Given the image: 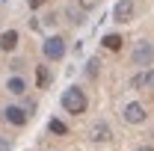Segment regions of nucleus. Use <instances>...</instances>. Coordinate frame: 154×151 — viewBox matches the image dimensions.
I'll list each match as a JSON object with an SVG mask.
<instances>
[{
  "instance_id": "1",
  "label": "nucleus",
  "mask_w": 154,
  "mask_h": 151,
  "mask_svg": "<svg viewBox=\"0 0 154 151\" xmlns=\"http://www.w3.org/2000/svg\"><path fill=\"white\" fill-rule=\"evenodd\" d=\"M86 95H83V89H77V86H71V89H65L62 92V107H65V113H86Z\"/></svg>"
},
{
  "instance_id": "2",
  "label": "nucleus",
  "mask_w": 154,
  "mask_h": 151,
  "mask_svg": "<svg viewBox=\"0 0 154 151\" xmlns=\"http://www.w3.org/2000/svg\"><path fill=\"white\" fill-rule=\"evenodd\" d=\"M42 51H45V57H48V59H62V57H65V39H62V36L45 39Z\"/></svg>"
},
{
  "instance_id": "3",
  "label": "nucleus",
  "mask_w": 154,
  "mask_h": 151,
  "mask_svg": "<svg viewBox=\"0 0 154 151\" xmlns=\"http://www.w3.org/2000/svg\"><path fill=\"white\" fill-rule=\"evenodd\" d=\"M151 59H154V48L148 45V42H139L134 48V65H151Z\"/></svg>"
},
{
  "instance_id": "4",
  "label": "nucleus",
  "mask_w": 154,
  "mask_h": 151,
  "mask_svg": "<svg viewBox=\"0 0 154 151\" xmlns=\"http://www.w3.org/2000/svg\"><path fill=\"white\" fill-rule=\"evenodd\" d=\"M134 9H136L134 0H119V3H116V9H113V18L119 21V24H125V21L134 18Z\"/></svg>"
},
{
  "instance_id": "5",
  "label": "nucleus",
  "mask_w": 154,
  "mask_h": 151,
  "mask_svg": "<svg viewBox=\"0 0 154 151\" xmlns=\"http://www.w3.org/2000/svg\"><path fill=\"white\" fill-rule=\"evenodd\" d=\"M0 116H3V122H9V125H15V128L27 125V119H30V116H27V110H21V107H6Z\"/></svg>"
},
{
  "instance_id": "6",
  "label": "nucleus",
  "mask_w": 154,
  "mask_h": 151,
  "mask_svg": "<svg viewBox=\"0 0 154 151\" xmlns=\"http://www.w3.org/2000/svg\"><path fill=\"white\" fill-rule=\"evenodd\" d=\"M125 119H128L131 125H142V122H145V107H142V104H136V101L125 104Z\"/></svg>"
},
{
  "instance_id": "7",
  "label": "nucleus",
  "mask_w": 154,
  "mask_h": 151,
  "mask_svg": "<svg viewBox=\"0 0 154 151\" xmlns=\"http://www.w3.org/2000/svg\"><path fill=\"white\" fill-rule=\"evenodd\" d=\"M15 48H18V33L15 30H6L0 36V51H15Z\"/></svg>"
},
{
  "instance_id": "8",
  "label": "nucleus",
  "mask_w": 154,
  "mask_h": 151,
  "mask_svg": "<svg viewBox=\"0 0 154 151\" xmlns=\"http://www.w3.org/2000/svg\"><path fill=\"white\" fill-rule=\"evenodd\" d=\"M92 139H95V142H110L113 133H110V128H107L104 122H98L95 128H92Z\"/></svg>"
},
{
  "instance_id": "9",
  "label": "nucleus",
  "mask_w": 154,
  "mask_h": 151,
  "mask_svg": "<svg viewBox=\"0 0 154 151\" xmlns=\"http://www.w3.org/2000/svg\"><path fill=\"white\" fill-rule=\"evenodd\" d=\"M36 83H38V89H48V83H51L48 65H38V68H36Z\"/></svg>"
},
{
  "instance_id": "10",
  "label": "nucleus",
  "mask_w": 154,
  "mask_h": 151,
  "mask_svg": "<svg viewBox=\"0 0 154 151\" xmlns=\"http://www.w3.org/2000/svg\"><path fill=\"white\" fill-rule=\"evenodd\" d=\"M6 89H9L12 95H24V92H27V83H24L21 77H12V80L6 83Z\"/></svg>"
},
{
  "instance_id": "11",
  "label": "nucleus",
  "mask_w": 154,
  "mask_h": 151,
  "mask_svg": "<svg viewBox=\"0 0 154 151\" xmlns=\"http://www.w3.org/2000/svg\"><path fill=\"white\" fill-rule=\"evenodd\" d=\"M134 86H148V89H154V68L145 71V74H139V77H134Z\"/></svg>"
},
{
  "instance_id": "12",
  "label": "nucleus",
  "mask_w": 154,
  "mask_h": 151,
  "mask_svg": "<svg viewBox=\"0 0 154 151\" xmlns=\"http://www.w3.org/2000/svg\"><path fill=\"white\" fill-rule=\"evenodd\" d=\"M48 131L65 136V133H68V125H65V122H59V119H51V122H48Z\"/></svg>"
},
{
  "instance_id": "13",
  "label": "nucleus",
  "mask_w": 154,
  "mask_h": 151,
  "mask_svg": "<svg viewBox=\"0 0 154 151\" xmlns=\"http://www.w3.org/2000/svg\"><path fill=\"white\" fill-rule=\"evenodd\" d=\"M104 48H107V51H119V48H122V36H116V33L104 36Z\"/></svg>"
},
{
  "instance_id": "14",
  "label": "nucleus",
  "mask_w": 154,
  "mask_h": 151,
  "mask_svg": "<svg viewBox=\"0 0 154 151\" xmlns=\"http://www.w3.org/2000/svg\"><path fill=\"white\" fill-rule=\"evenodd\" d=\"M98 0H80V9H95Z\"/></svg>"
},
{
  "instance_id": "15",
  "label": "nucleus",
  "mask_w": 154,
  "mask_h": 151,
  "mask_svg": "<svg viewBox=\"0 0 154 151\" xmlns=\"http://www.w3.org/2000/svg\"><path fill=\"white\" fill-rule=\"evenodd\" d=\"M86 71H89V77L98 74V59H92V62H89V68H86Z\"/></svg>"
},
{
  "instance_id": "16",
  "label": "nucleus",
  "mask_w": 154,
  "mask_h": 151,
  "mask_svg": "<svg viewBox=\"0 0 154 151\" xmlns=\"http://www.w3.org/2000/svg\"><path fill=\"white\" fill-rule=\"evenodd\" d=\"M9 148H12V142H9L6 136H0V151H9Z\"/></svg>"
},
{
  "instance_id": "17",
  "label": "nucleus",
  "mask_w": 154,
  "mask_h": 151,
  "mask_svg": "<svg viewBox=\"0 0 154 151\" xmlns=\"http://www.w3.org/2000/svg\"><path fill=\"white\" fill-rule=\"evenodd\" d=\"M27 3H30V9H38V6H42L45 0H27Z\"/></svg>"
},
{
  "instance_id": "18",
  "label": "nucleus",
  "mask_w": 154,
  "mask_h": 151,
  "mask_svg": "<svg viewBox=\"0 0 154 151\" xmlns=\"http://www.w3.org/2000/svg\"><path fill=\"white\" fill-rule=\"evenodd\" d=\"M142 151H154V148H142Z\"/></svg>"
}]
</instances>
